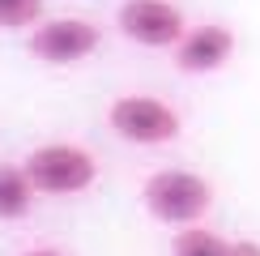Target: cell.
I'll use <instances>...</instances> for the list:
<instances>
[{
  "label": "cell",
  "instance_id": "obj_1",
  "mask_svg": "<svg viewBox=\"0 0 260 256\" xmlns=\"http://www.w3.org/2000/svg\"><path fill=\"white\" fill-rule=\"evenodd\" d=\"M141 201L149 218H158L162 227H197L213 205V184L197 171L162 167L141 184Z\"/></svg>",
  "mask_w": 260,
  "mask_h": 256
},
{
  "label": "cell",
  "instance_id": "obj_2",
  "mask_svg": "<svg viewBox=\"0 0 260 256\" xmlns=\"http://www.w3.org/2000/svg\"><path fill=\"white\" fill-rule=\"evenodd\" d=\"M30 184L39 188V197H77V192L94 188L99 179V163L85 145H73V141H47L39 149H30L21 158Z\"/></svg>",
  "mask_w": 260,
  "mask_h": 256
},
{
  "label": "cell",
  "instance_id": "obj_3",
  "mask_svg": "<svg viewBox=\"0 0 260 256\" xmlns=\"http://www.w3.org/2000/svg\"><path fill=\"white\" fill-rule=\"evenodd\" d=\"M107 128L128 145H171L183 133L179 111L154 94H120L107 107Z\"/></svg>",
  "mask_w": 260,
  "mask_h": 256
},
{
  "label": "cell",
  "instance_id": "obj_4",
  "mask_svg": "<svg viewBox=\"0 0 260 256\" xmlns=\"http://www.w3.org/2000/svg\"><path fill=\"white\" fill-rule=\"evenodd\" d=\"M115 26H120V35L128 43L149 47V51H162V47L175 51L179 39L192 30L183 9L171 5V0H124L115 9Z\"/></svg>",
  "mask_w": 260,
  "mask_h": 256
},
{
  "label": "cell",
  "instance_id": "obj_5",
  "mask_svg": "<svg viewBox=\"0 0 260 256\" xmlns=\"http://www.w3.org/2000/svg\"><path fill=\"white\" fill-rule=\"evenodd\" d=\"M99 43H103V30L94 26L90 17H43L39 26L30 30L26 47H30L35 60L64 69V64L90 60L94 51H99Z\"/></svg>",
  "mask_w": 260,
  "mask_h": 256
},
{
  "label": "cell",
  "instance_id": "obj_6",
  "mask_svg": "<svg viewBox=\"0 0 260 256\" xmlns=\"http://www.w3.org/2000/svg\"><path fill=\"white\" fill-rule=\"evenodd\" d=\"M235 47H239V39H235L231 26H222V21H205V26H192L188 35L179 39L175 47V64L183 73H192V77H205V73H218L231 64Z\"/></svg>",
  "mask_w": 260,
  "mask_h": 256
},
{
  "label": "cell",
  "instance_id": "obj_7",
  "mask_svg": "<svg viewBox=\"0 0 260 256\" xmlns=\"http://www.w3.org/2000/svg\"><path fill=\"white\" fill-rule=\"evenodd\" d=\"M39 188L30 184L26 167H0V222H21L35 209Z\"/></svg>",
  "mask_w": 260,
  "mask_h": 256
},
{
  "label": "cell",
  "instance_id": "obj_8",
  "mask_svg": "<svg viewBox=\"0 0 260 256\" xmlns=\"http://www.w3.org/2000/svg\"><path fill=\"white\" fill-rule=\"evenodd\" d=\"M171 252L175 256H226L231 252V239H222L218 231H209L205 222H197V227H179Z\"/></svg>",
  "mask_w": 260,
  "mask_h": 256
},
{
  "label": "cell",
  "instance_id": "obj_9",
  "mask_svg": "<svg viewBox=\"0 0 260 256\" xmlns=\"http://www.w3.org/2000/svg\"><path fill=\"white\" fill-rule=\"evenodd\" d=\"M43 21V0H0V30H35Z\"/></svg>",
  "mask_w": 260,
  "mask_h": 256
},
{
  "label": "cell",
  "instance_id": "obj_10",
  "mask_svg": "<svg viewBox=\"0 0 260 256\" xmlns=\"http://www.w3.org/2000/svg\"><path fill=\"white\" fill-rule=\"evenodd\" d=\"M226 256H260V243L256 239H231V252Z\"/></svg>",
  "mask_w": 260,
  "mask_h": 256
},
{
  "label": "cell",
  "instance_id": "obj_11",
  "mask_svg": "<svg viewBox=\"0 0 260 256\" xmlns=\"http://www.w3.org/2000/svg\"><path fill=\"white\" fill-rule=\"evenodd\" d=\"M21 256H69V252H60V248H30V252H21Z\"/></svg>",
  "mask_w": 260,
  "mask_h": 256
}]
</instances>
